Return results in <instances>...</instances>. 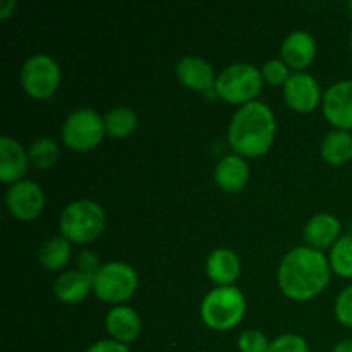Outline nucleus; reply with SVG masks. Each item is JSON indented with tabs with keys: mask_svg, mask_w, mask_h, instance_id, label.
Segmentation results:
<instances>
[{
	"mask_svg": "<svg viewBox=\"0 0 352 352\" xmlns=\"http://www.w3.org/2000/svg\"><path fill=\"white\" fill-rule=\"evenodd\" d=\"M332 274L329 256L323 251L309 246H296L280 260L277 282L285 298L305 302L329 287Z\"/></svg>",
	"mask_w": 352,
	"mask_h": 352,
	"instance_id": "f257e3e1",
	"label": "nucleus"
},
{
	"mask_svg": "<svg viewBox=\"0 0 352 352\" xmlns=\"http://www.w3.org/2000/svg\"><path fill=\"white\" fill-rule=\"evenodd\" d=\"M277 134V119L267 103L251 102L239 107L230 119L227 141L243 158H260L272 150Z\"/></svg>",
	"mask_w": 352,
	"mask_h": 352,
	"instance_id": "f03ea898",
	"label": "nucleus"
},
{
	"mask_svg": "<svg viewBox=\"0 0 352 352\" xmlns=\"http://www.w3.org/2000/svg\"><path fill=\"white\" fill-rule=\"evenodd\" d=\"M107 226L102 205L93 199H76L69 203L58 219V230L72 244H89L98 239Z\"/></svg>",
	"mask_w": 352,
	"mask_h": 352,
	"instance_id": "7ed1b4c3",
	"label": "nucleus"
},
{
	"mask_svg": "<svg viewBox=\"0 0 352 352\" xmlns=\"http://www.w3.org/2000/svg\"><path fill=\"white\" fill-rule=\"evenodd\" d=\"M248 302L243 291L236 285L215 287L203 298L199 316L210 330L227 332L243 322Z\"/></svg>",
	"mask_w": 352,
	"mask_h": 352,
	"instance_id": "20e7f679",
	"label": "nucleus"
},
{
	"mask_svg": "<svg viewBox=\"0 0 352 352\" xmlns=\"http://www.w3.org/2000/svg\"><path fill=\"white\" fill-rule=\"evenodd\" d=\"M263 76L261 69L248 62H236L220 71L217 78L215 93L230 105L243 107L256 102L258 95L263 89Z\"/></svg>",
	"mask_w": 352,
	"mask_h": 352,
	"instance_id": "39448f33",
	"label": "nucleus"
},
{
	"mask_svg": "<svg viewBox=\"0 0 352 352\" xmlns=\"http://www.w3.org/2000/svg\"><path fill=\"white\" fill-rule=\"evenodd\" d=\"M140 277L133 265L124 261H109L100 265L93 275V292L109 305L119 306L129 301L138 291Z\"/></svg>",
	"mask_w": 352,
	"mask_h": 352,
	"instance_id": "423d86ee",
	"label": "nucleus"
},
{
	"mask_svg": "<svg viewBox=\"0 0 352 352\" xmlns=\"http://www.w3.org/2000/svg\"><path fill=\"white\" fill-rule=\"evenodd\" d=\"M60 134L65 148L76 153H88L107 136L103 116L88 107L74 110L65 117Z\"/></svg>",
	"mask_w": 352,
	"mask_h": 352,
	"instance_id": "0eeeda50",
	"label": "nucleus"
},
{
	"mask_svg": "<svg viewBox=\"0 0 352 352\" xmlns=\"http://www.w3.org/2000/svg\"><path fill=\"white\" fill-rule=\"evenodd\" d=\"M21 88L30 98H52L60 86V67L57 60L48 54H34L28 57L21 65Z\"/></svg>",
	"mask_w": 352,
	"mask_h": 352,
	"instance_id": "6e6552de",
	"label": "nucleus"
},
{
	"mask_svg": "<svg viewBox=\"0 0 352 352\" xmlns=\"http://www.w3.org/2000/svg\"><path fill=\"white\" fill-rule=\"evenodd\" d=\"M6 206L10 215L21 222L36 220L45 208L43 189L40 184L28 179L16 182L7 189Z\"/></svg>",
	"mask_w": 352,
	"mask_h": 352,
	"instance_id": "1a4fd4ad",
	"label": "nucleus"
},
{
	"mask_svg": "<svg viewBox=\"0 0 352 352\" xmlns=\"http://www.w3.org/2000/svg\"><path fill=\"white\" fill-rule=\"evenodd\" d=\"M282 91L285 105L298 113H311L322 105L323 93L320 82L308 72H292Z\"/></svg>",
	"mask_w": 352,
	"mask_h": 352,
	"instance_id": "9d476101",
	"label": "nucleus"
},
{
	"mask_svg": "<svg viewBox=\"0 0 352 352\" xmlns=\"http://www.w3.org/2000/svg\"><path fill=\"white\" fill-rule=\"evenodd\" d=\"M322 112L333 129L352 131V79H340L323 93Z\"/></svg>",
	"mask_w": 352,
	"mask_h": 352,
	"instance_id": "9b49d317",
	"label": "nucleus"
},
{
	"mask_svg": "<svg viewBox=\"0 0 352 352\" xmlns=\"http://www.w3.org/2000/svg\"><path fill=\"white\" fill-rule=\"evenodd\" d=\"M175 78L191 91L206 93L212 89L215 91L219 76L215 74V69L206 58L198 55H186L175 64Z\"/></svg>",
	"mask_w": 352,
	"mask_h": 352,
	"instance_id": "f8f14e48",
	"label": "nucleus"
},
{
	"mask_svg": "<svg viewBox=\"0 0 352 352\" xmlns=\"http://www.w3.org/2000/svg\"><path fill=\"white\" fill-rule=\"evenodd\" d=\"M282 60L292 72H305L316 58V40L308 31H292L285 36L280 47Z\"/></svg>",
	"mask_w": 352,
	"mask_h": 352,
	"instance_id": "ddd939ff",
	"label": "nucleus"
},
{
	"mask_svg": "<svg viewBox=\"0 0 352 352\" xmlns=\"http://www.w3.org/2000/svg\"><path fill=\"white\" fill-rule=\"evenodd\" d=\"M30 165V155L19 141L10 136L0 138V181L3 184L24 181Z\"/></svg>",
	"mask_w": 352,
	"mask_h": 352,
	"instance_id": "4468645a",
	"label": "nucleus"
},
{
	"mask_svg": "<svg viewBox=\"0 0 352 352\" xmlns=\"http://www.w3.org/2000/svg\"><path fill=\"white\" fill-rule=\"evenodd\" d=\"M302 236L306 244L313 250L330 251V248L344 236L342 223L332 213H316L306 222Z\"/></svg>",
	"mask_w": 352,
	"mask_h": 352,
	"instance_id": "2eb2a0df",
	"label": "nucleus"
},
{
	"mask_svg": "<svg viewBox=\"0 0 352 352\" xmlns=\"http://www.w3.org/2000/svg\"><path fill=\"white\" fill-rule=\"evenodd\" d=\"M105 330L109 333V339L129 346L140 337L141 318L136 309L131 306H113L105 316Z\"/></svg>",
	"mask_w": 352,
	"mask_h": 352,
	"instance_id": "dca6fc26",
	"label": "nucleus"
},
{
	"mask_svg": "<svg viewBox=\"0 0 352 352\" xmlns=\"http://www.w3.org/2000/svg\"><path fill=\"white\" fill-rule=\"evenodd\" d=\"M205 272L215 287L234 285L241 275V260L229 248H217L206 258Z\"/></svg>",
	"mask_w": 352,
	"mask_h": 352,
	"instance_id": "f3484780",
	"label": "nucleus"
},
{
	"mask_svg": "<svg viewBox=\"0 0 352 352\" xmlns=\"http://www.w3.org/2000/svg\"><path fill=\"white\" fill-rule=\"evenodd\" d=\"M215 184L226 192H239L250 181V165L241 155H226L213 172Z\"/></svg>",
	"mask_w": 352,
	"mask_h": 352,
	"instance_id": "a211bd4d",
	"label": "nucleus"
},
{
	"mask_svg": "<svg viewBox=\"0 0 352 352\" xmlns=\"http://www.w3.org/2000/svg\"><path fill=\"white\" fill-rule=\"evenodd\" d=\"M93 291V275L82 270L62 272L54 282V294L65 305H78Z\"/></svg>",
	"mask_w": 352,
	"mask_h": 352,
	"instance_id": "6ab92c4d",
	"label": "nucleus"
},
{
	"mask_svg": "<svg viewBox=\"0 0 352 352\" xmlns=\"http://www.w3.org/2000/svg\"><path fill=\"white\" fill-rule=\"evenodd\" d=\"M322 158L332 167H344L352 160V133L332 129L325 134L320 146Z\"/></svg>",
	"mask_w": 352,
	"mask_h": 352,
	"instance_id": "aec40b11",
	"label": "nucleus"
},
{
	"mask_svg": "<svg viewBox=\"0 0 352 352\" xmlns=\"http://www.w3.org/2000/svg\"><path fill=\"white\" fill-rule=\"evenodd\" d=\"M107 136L112 140H126L138 129V113L131 107H113L103 113Z\"/></svg>",
	"mask_w": 352,
	"mask_h": 352,
	"instance_id": "412c9836",
	"label": "nucleus"
},
{
	"mask_svg": "<svg viewBox=\"0 0 352 352\" xmlns=\"http://www.w3.org/2000/svg\"><path fill=\"white\" fill-rule=\"evenodd\" d=\"M72 243H69L64 236H54L41 243L38 250V261L43 268L50 272H57L64 268L71 261Z\"/></svg>",
	"mask_w": 352,
	"mask_h": 352,
	"instance_id": "4be33fe9",
	"label": "nucleus"
},
{
	"mask_svg": "<svg viewBox=\"0 0 352 352\" xmlns=\"http://www.w3.org/2000/svg\"><path fill=\"white\" fill-rule=\"evenodd\" d=\"M28 155H30V162L33 167L40 168V170H47V168H52L57 164L58 157H60V148H58L57 141L54 138H38L28 148Z\"/></svg>",
	"mask_w": 352,
	"mask_h": 352,
	"instance_id": "5701e85b",
	"label": "nucleus"
},
{
	"mask_svg": "<svg viewBox=\"0 0 352 352\" xmlns=\"http://www.w3.org/2000/svg\"><path fill=\"white\" fill-rule=\"evenodd\" d=\"M330 268L342 278H352V232L344 234L329 253Z\"/></svg>",
	"mask_w": 352,
	"mask_h": 352,
	"instance_id": "b1692460",
	"label": "nucleus"
},
{
	"mask_svg": "<svg viewBox=\"0 0 352 352\" xmlns=\"http://www.w3.org/2000/svg\"><path fill=\"white\" fill-rule=\"evenodd\" d=\"M291 69H289V65L282 58H270L261 67L263 81L270 86H282L284 88V85L291 78Z\"/></svg>",
	"mask_w": 352,
	"mask_h": 352,
	"instance_id": "393cba45",
	"label": "nucleus"
},
{
	"mask_svg": "<svg viewBox=\"0 0 352 352\" xmlns=\"http://www.w3.org/2000/svg\"><path fill=\"white\" fill-rule=\"evenodd\" d=\"M270 340L261 330L248 329L237 339V349L241 352H267Z\"/></svg>",
	"mask_w": 352,
	"mask_h": 352,
	"instance_id": "a878e982",
	"label": "nucleus"
},
{
	"mask_svg": "<svg viewBox=\"0 0 352 352\" xmlns=\"http://www.w3.org/2000/svg\"><path fill=\"white\" fill-rule=\"evenodd\" d=\"M267 352H309V346L305 337L298 333H284L270 340Z\"/></svg>",
	"mask_w": 352,
	"mask_h": 352,
	"instance_id": "bb28decb",
	"label": "nucleus"
},
{
	"mask_svg": "<svg viewBox=\"0 0 352 352\" xmlns=\"http://www.w3.org/2000/svg\"><path fill=\"white\" fill-rule=\"evenodd\" d=\"M333 313L340 325L352 329V285H347L344 291L339 292L333 305Z\"/></svg>",
	"mask_w": 352,
	"mask_h": 352,
	"instance_id": "cd10ccee",
	"label": "nucleus"
},
{
	"mask_svg": "<svg viewBox=\"0 0 352 352\" xmlns=\"http://www.w3.org/2000/svg\"><path fill=\"white\" fill-rule=\"evenodd\" d=\"M86 352H131V349L129 346L117 342V340L103 339V340H98V342L91 344V346L86 349Z\"/></svg>",
	"mask_w": 352,
	"mask_h": 352,
	"instance_id": "c85d7f7f",
	"label": "nucleus"
},
{
	"mask_svg": "<svg viewBox=\"0 0 352 352\" xmlns=\"http://www.w3.org/2000/svg\"><path fill=\"white\" fill-rule=\"evenodd\" d=\"M78 263H79V270L86 272V274H91V275H95V272L100 268L98 258H96L93 253H89V251H82V253L79 254Z\"/></svg>",
	"mask_w": 352,
	"mask_h": 352,
	"instance_id": "c756f323",
	"label": "nucleus"
},
{
	"mask_svg": "<svg viewBox=\"0 0 352 352\" xmlns=\"http://www.w3.org/2000/svg\"><path fill=\"white\" fill-rule=\"evenodd\" d=\"M16 7H17L16 0H2V2H0V19L2 21L9 19V17L14 14V10H16Z\"/></svg>",
	"mask_w": 352,
	"mask_h": 352,
	"instance_id": "7c9ffc66",
	"label": "nucleus"
},
{
	"mask_svg": "<svg viewBox=\"0 0 352 352\" xmlns=\"http://www.w3.org/2000/svg\"><path fill=\"white\" fill-rule=\"evenodd\" d=\"M332 352H352V339H344L337 342Z\"/></svg>",
	"mask_w": 352,
	"mask_h": 352,
	"instance_id": "2f4dec72",
	"label": "nucleus"
},
{
	"mask_svg": "<svg viewBox=\"0 0 352 352\" xmlns=\"http://www.w3.org/2000/svg\"><path fill=\"white\" fill-rule=\"evenodd\" d=\"M347 9H349V12H351V16H352V0L349 3H347Z\"/></svg>",
	"mask_w": 352,
	"mask_h": 352,
	"instance_id": "473e14b6",
	"label": "nucleus"
},
{
	"mask_svg": "<svg viewBox=\"0 0 352 352\" xmlns=\"http://www.w3.org/2000/svg\"><path fill=\"white\" fill-rule=\"evenodd\" d=\"M349 47H351V50H352V31H351V38H349Z\"/></svg>",
	"mask_w": 352,
	"mask_h": 352,
	"instance_id": "72a5a7b5",
	"label": "nucleus"
}]
</instances>
